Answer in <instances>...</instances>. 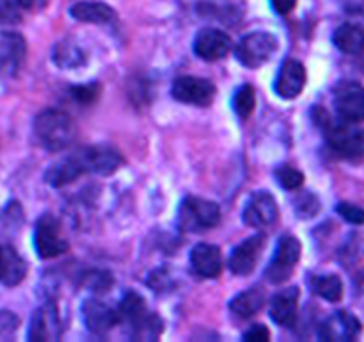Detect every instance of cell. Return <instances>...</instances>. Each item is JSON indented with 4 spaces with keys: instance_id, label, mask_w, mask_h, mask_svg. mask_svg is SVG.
I'll return each instance as SVG.
<instances>
[{
    "instance_id": "4",
    "label": "cell",
    "mask_w": 364,
    "mask_h": 342,
    "mask_svg": "<svg viewBox=\"0 0 364 342\" xmlns=\"http://www.w3.org/2000/svg\"><path fill=\"white\" fill-rule=\"evenodd\" d=\"M277 50L276 36L270 32L256 31L245 34L237 45V59L245 68H259L272 59Z\"/></svg>"
},
{
    "instance_id": "30",
    "label": "cell",
    "mask_w": 364,
    "mask_h": 342,
    "mask_svg": "<svg viewBox=\"0 0 364 342\" xmlns=\"http://www.w3.org/2000/svg\"><path fill=\"white\" fill-rule=\"evenodd\" d=\"M114 278L110 276L107 271H100V269H91L85 273L84 276V285L87 289H91V291H96V292H103L107 291V289L112 285Z\"/></svg>"
},
{
    "instance_id": "23",
    "label": "cell",
    "mask_w": 364,
    "mask_h": 342,
    "mask_svg": "<svg viewBox=\"0 0 364 342\" xmlns=\"http://www.w3.org/2000/svg\"><path fill=\"white\" fill-rule=\"evenodd\" d=\"M333 43L338 50L350 56L364 52V28L355 24H343L334 31Z\"/></svg>"
},
{
    "instance_id": "11",
    "label": "cell",
    "mask_w": 364,
    "mask_h": 342,
    "mask_svg": "<svg viewBox=\"0 0 364 342\" xmlns=\"http://www.w3.org/2000/svg\"><path fill=\"white\" fill-rule=\"evenodd\" d=\"M60 331L63 328L57 306L53 303H45L32 314L27 338L31 342H55L60 338Z\"/></svg>"
},
{
    "instance_id": "8",
    "label": "cell",
    "mask_w": 364,
    "mask_h": 342,
    "mask_svg": "<svg viewBox=\"0 0 364 342\" xmlns=\"http://www.w3.org/2000/svg\"><path fill=\"white\" fill-rule=\"evenodd\" d=\"M334 107L341 120L364 121V88L354 81H343L334 88Z\"/></svg>"
},
{
    "instance_id": "26",
    "label": "cell",
    "mask_w": 364,
    "mask_h": 342,
    "mask_svg": "<svg viewBox=\"0 0 364 342\" xmlns=\"http://www.w3.org/2000/svg\"><path fill=\"white\" fill-rule=\"evenodd\" d=\"M311 287L320 298L331 303H338L343 298V281L338 274H320L311 278Z\"/></svg>"
},
{
    "instance_id": "18",
    "label": "cell",
    "mask_w": 364,
    "mask_h": 342,
    "mask_svg": "<svg viewBox=\"0 0 364 342\" xmlns=\"http://www.w3.org/2000/svg\"><path fill=\"white\" fill-rule=\"evenodd\" d=\"M191 266L199 276L217 278L223 273V253L213 244H196L191 252Z\"/></svg>"
},
{
    "instance_id": "13",
    "label": "cell",
    "mask_w": 364,
    "mask_h": 342,
    "mask_svg": "<svg viewBox=\"0 0 364 342\" xmlns=\"http://www.w3.org/2000/svg\"><path fill=\"white\" fill-rule=\"evenodd\" d=\"M82 321H84L85 328L96 335L107 333L116 324L121 323L117 309L114 310L112 306L95 298L85 299L84 305H82Z\"/></svg>"
},
{
    "instance_id": "5",
    "label": "cell",
    "mask_w": 364,
    "mask_h": 342,
    "mask_svg": "<svg viewBox=\"0 0 364 342\" xmlns=\"http://www.w3.org/2000/svg\"><path fill=\"white\" fill-rule=\"evenodd\" d=\"M301 252L302 246L297 237H294V235L281 237L276 246L272 260H270L269 267H267V280L276 285L284 284L294 274L295 266H297L299 259H301Z\"/></svg>"
},
{
    "instance_id": "20",
    "label": "cell",
    "mask_w": 364,
    "mask_h": 342,
    "mask_svg": "<svg viewBox=\"0 0 364 342\" xmlns=\"http://www.w3.org/2000/svg\"><path fill=\"white\" fill-rule=\"evenodd\" d=\"M27 53L23 36L18 32H0V70L14 73L21 66Z\"/></svg>"
},
{
    "instance_id": "10",
    "label": "cell",
    "mask_w": 364,
    "mask_h": 342,
    "mask_svg": "<svg viewBox=\"0 0 364 342\" xmlns=\"http://www.w3.org/2000/svg\"><path fill=\"white\" fill-rule=\"evenodd\" d=\"M244 221L245 224L252 228H270L279 217L276 198L269 191L252 192L244 207Z\"/></svg>"
},
{
    "instance_id": "6",
    "label": "cell",
    "mask_w": 364,
    "mask_h": 342,
    "mask_svg": "<svg viewBox=\"0 0 364 342\" xmlns=\"http://www.w3.org/2000/svg\"><path fill=\"white\" fill-rule=\"evenodd\" d=\"M326 138L331 148L347 159H355V157L364 155V130L355 127L352 121H327L326 125Z\"/></svg>"
},
{
    "instance_id": "22",
    "label": "cell",
    "mask_w": 364,
    "mask_h": 342,
    "mask_svg": "<svg viewBox=\"0 0 364 342\" xmlns=\"http://www.w3.org/2000/svg\"><path fill=\"white\" fill-rule=\"evenodd\" d=\"M71 18L82 24H110L116 20V11L103 2H92V0H80L70 7Z\"/></svg>"
},
{
    "instance_id": "36",
    "label": "cell",
    "mask_w": 364,
    "mask_h": 342,
    "mask_svg": "<svg viewBox=\"0 0 364 342\" xmlns=\"http://www.w3.org/2000/svg\"><path fill=\"white\" fill-rule=\"evenodd\" d=\"M270 6L277 14H290L297 6V0H270Z\"/></svg>"
},
{
    "instance_id": "14",
    "label": "cell",
    "mask_w": 364,
    "mask_h": 342,
    "mask_svg": "<svg viewBox=\"0 0 364 342\" xmlns=\"http://www.w3.org/2000/svg\"><path fill=\"white\" fill-rule=\"evenodd\" d=\"M87 164H85L84 152H77L70 157H64V159L57 160L55 164L46 170L45 180L46 184L52 185V187L59 189L64 185L73 184L75 180L82 177L84 173H87Z\"/></svg>"
},
{
    "instance_id": "29",
    "label": "cell",
    "mask_w": 364,
    "mask_h": 342,
    "mask_svg": "<svg viewBox=\"0 0 364 342\" xmlns=\"http://www.w3.org/2000/svg\"><path fill=\"white\" fill-rule=\"evenodd\" d=\"M276 178L287 191H297L304 184V175H302V171L290 166V164H284V166L277 167Z\"/></svg>"
},
{
    "instance_id": "2",
    "label": "cell",
    "mask_w": 364,
    "mask_h": 342,
    "mask_svg": "<svg viewBox=\"0 0 364 342\" xmlns=\"http://www.w3.org/2000/svg\"><path fill=\"white\" fill-rule=\"evenodd\" d=\"M220 223L217 203L198 196H187L178 209V224L183 232H206Z\"/></svg>"
},
{
    "instance_id": "33",
    "label": "cell",
    "mask_w": 364,
    "mask_h": 342,
    "mask_svg": "<svg viewBox=\"0 0 364 342\" xmlns=\"http://www.w3.org/2000/svg\"><path fill=\"white\" fill-rule=\"evenodd\" d=\"M336 212L343 217L345 221L352 224H364V209L354 205V203L341 202L336 205Z\"/></svg>"
},
{
    "instance_id": "16",
    "label": "cell",
    "mask_w": 364,
    "mask_h": 342,
    "mask_svg": "<svg viewBox=\"0 0 364 342\" xmlns=\"http://www.w3.org/2000/svg\"><path fill=\"white\" fill-rule=\"evenodd\" d=\"M299 287H287L272 296L269 306L270 319L283 328H294L299 317Z\"/></svg>"
},
{
    "instance_id": "28",
    "label": "cell",
    "mask_w": 364,
    "mask_h": 342,
    "mask_svg": "<svg viewBox=\"0 0 364 342\" xmlns=\"http://www.w3.org/2000/svg\"><path fill=\"white\" fill-rule=\"evenodd\" d=\"M53 61H55L60 68H75L84 64L85 57L75 43H59V45L53 48Z\"/></svg>"
},
{
    "instance_id": "3",
    "label": "cell",
    "mask_w": 364,
    "mask_h": 342,
    "mask_svg": "<svg viewBox=\"0 0 364 342\" xmlns=\"http://www.w3.org/2000/svg\"><path fill=\"white\" fill-rule=\"evenodd\" d=\"M34 248L43 260L55 259L70 249V242L64 237L60 221L52 214H43L36 223Z\"/></svg>"
},
{
    "instance_id": "19",
    "label": "cell",
    "mask_w": 364,
    "mask_h": 342,
    "mask_svg": "<svg viewBox=\"0 0 364 342\" xmlns=\"http://www.w3.org/2000/svg\"><path fill=\"white\" fill-rule=\"evenodd\" d=\"M27 276V262L11 244H0V284L16 287Z\"/></svg>"
},
{
    "instance_id": "27",
    "label": "cell",
    "mask_w": 364,
    "mask_h": 342,
    "mask_svg": "<svg viewBox=\"0 0 364 342\" xmlns=\"http://www.w3.org/2000/svg\"><path fill=\"white\" fill-rule=\"evenodd\" d=\"M233 109L238 118L247 120L256 109V93L251 84H244L235 91L233 95Z\"/></svg>"
},
{
    "instance_id": "9",
    "label": "cell",
    "mask_w": 364,
    "mask_h": 342,
    "mask_svg": "<svg viewBox=\"0 0 364 342\" xmlns=\"http://www.w3.org/2000/svg\"><path fill=\"white\" fill-rule=\"evenodd\" d=\"M265 235L256 234L242 241L238 246H235L230 260H228V267H230L235 276H247L255 271L256 264H258L259 256L265 249Z\"/></svg>"
},
{
    "instance_id": "24",
    "label": "cell",
    "mask_w": 364,
    "mask_h": 342,
    "mask_svg": "<svg viewBox=\"0 0 364 342\" xmlns=\"http://www.w3.org/2000/svg\"><path fill=\"white\" fill-rule=\"evenodd\" d=\"M265 292L259 287L247 289V291L240 292L235 296L230 301V310L240 319H249V317L256 316L259 310L265 305Z\"/></svg>"
},
{
    "instance_id": "12",
    "label": "cell",
    "mask_w": 364,
    "mask_h": 342,
    "mask_svg": "<svg viewBox=\"0 0 364 342\" xmlns=\"http://www.w3.org/2000/svg\"><path fill=\"white\" fill-rule=\"evenodd\" d=\"M231 38L219 28H203L194 38V53L206 63H215L228 56Z\"/></svg>"
},
{
    "instance_id": "34",
    "label": "cell",
    "mask_w": 364,
    "mask_h": 342,
    "mask_svg": "<svg viewBox=\"0 0 364 342\" xmlns=\"http://www.w3.org/2000/svg\"><path fill=\"white\" fill-rule=\"evenodd\" d=\"M18 324H20V319L13 312L2 310L0 312V337H9V335H13L16 331Z\"/></svg>"
},
{
    "instance_id": "7",
    "label": "cell",
    "mask_w": 364,
    "mask_h": 342,
    "mask_svg": "<svg viewBox=\"0 0 364 342\" xmlns=\"http://www.w3.org/2000/svg\"><path fill=\"white\" fill-rule=\"evenodd\" d=\"M171 95L174 100L181 103L196 107L212 105L213 98L217 95V89L212 81L201 77H178L173 82Z\"/></svg>"
},
{
    "instance_id": "35",
    "label": "cell",
    "mask_w": 364,
    "mask_h": 342,
    "mask_svg": "<svg viewBox=\"0 0 364 342\" xmlns=\"http://www.w3.org/2000/svg\"><path fill=\"white\" fill-rule=\"evenodd\" d=\"M244 341L249 342H267L270 338V331L263 324H255L244 333Z\"/></svg>"
},
{
    "instance_id": "37",
    "label": "cell",
    "mask_w": 364,
    "mask_h": 342,
    "mask_svg": "<svg viewBox=\"0 0 364 342\" xmlns=\"http://www.w3.org/2000/svg\"><path fill=\"white\" fill-rule=\"evenodd\" d=\"M16 4L25 11H39L48 4V0H16Z\"/></svg>"
},
{
    "instance_id": "17",
    "label": "cell",
    "mask_w": 364,
    "mask_h": 342,
    "mask_svg": "<svg viewBox=\"0 0 364 342\" xmlns=\"http://www.w3.org/2000/svg\"><path fill=\"white\" fill-rule=\"evenodd\" d=\"M361 323L350 312H334L329 319L323 321L318 330V337L322 341H352L361 331Z\"/></svg>"
},
{
    "instance_id": "21",
    "label": "cell",
    "mask_w": 364,
    "mask_h": 342,
    "mask_svg": "<svg viewBox=\"0 0 364 342\" xmlns=\"http://www.w3.org/2000/svg\"><path fill=\"white\" fill-rule=\"evenodd\" d=\"M84 152L87 170L98 175H112L117 167L123 164V157L112 146H89L82 150Z\"/></svg>"
},
{
    "instance_id": "32",
    "label": "cell",
    "mask_w": 364,
    "mask_h": 342,
    "mask_svg": "<svg viewBox=\"0 0 364 342\" xmlns=\"http://www.w3.org/2000/svg\"><path fill=\"white\" fill-rule=\"evenodd\" d=\"M295 210L299 212V216L313 217L318 214L320 203L315 195H311V192H304V195L299 196L297 202H295Z\"/></svg>"
},
{
    "instance_id": "31",
    "label": "cell",
    "mask_w": 364,
    "mask_h": 342,
    "mask_svg": "<svg viewBox=\"0 0 364 342\" xmlns=\"http://www.w3.org/2000/svg\"><path fill=\"white\" fill-rule=\"evenodd\" d=\"M70 93L75 98V102L82 103V105H87V103H92L100 96V84L73 86L70 89Z\"/></svg>"
},
{
    "instance_id": "15",
    "label": "cell",
    "mask_w": 364,
    "mask_h": 342,
    "mask_svg": "<svg viewBox=\"0 0 364 342\" xmlns=\"http://www.w3.org/2000/svg\"><path fill=\"white\" fill-rule=\"evenodd\" d=\"M306 78H308V75H306L304 64L295 59H288L279 68V73L274 81V91L284 100L297 98L304 89Z\"/></svg>"
},
{
    "instance_id": "25",
    "label": "cell",
    "mask_w": 364,
    "mask_h": 342,
    "mask_svg": "<svg viewBox=\"0 0 364 342\" xmlns=\"http://www.w3.org/2000/svg\"><path fill=\"white\" fill-rule=\"evenodd\" d=\"M117 314H119L121 323L128 324L130 328L137 326L141 321H144L148 317V306L142 296H139L137 292L130 291L124 294V298L121 299L119 306H117Z\"/></svg>"
},
{
    "instance_id": "1",
    "label": "cell",
    "mask_w": 364,
    "mask_h": 342,
    "mask_svg": "<svg viewBox=\"0 0 364 342\" xmlns=\"http://www.w3.org/2000/svg\"><path fill=\"white\" fill-rule=\"evenodd\" d=\"M34 134L43 148L48 152H60L73 142L77 127L64 110L46 109L36 116Z\"/></svg>"
}]
</instances>
